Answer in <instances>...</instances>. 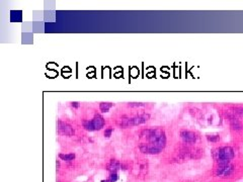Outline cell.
Segmentation results:
<instances>
[{"label": "cell", "instance_id": "cell-8", "mask_svg": "<svg viewBox=\"0 0 243 182\" xmlns=\"http://www.w3.org/2000/svg\"><path fill=\"white\" fill-rule=\"evenodd\" d=\"M140 151L142 152V153H144V154H148V155H157V154H159L160 151L159 149H157L155 147H153L152 145L150 144H146V143H143V144H141L140 145Z\"/></svg>", "mask_w": 243, "mask_h": 182}, {"label": "cell", "instance_id": "cell-11", "mask_svg": "<svg viewBox=\"0 0 243 182\" xmlns=\"http://www.w3.org/2000/svg\"><path fill=\"white\" fill-rule=\"evenodd\" d=\"M59 158L61 160H63V161L70 162V161H73V160L75 159V154H73V153H70V154H62V153H60L59 154Z\"/></svg>", "mask_w": 243, "mask_h": 182}, {"label": "cell", "instance_id": "cell-13", "mask_svg": "<svg viewBox=\"0 0 243 182\" xmlns=\"http://www.w3.org/2000/svg\"><path fill=\"white\" fill-rule=\"evenodd\" d=\"M118 179V173H109V178L106 179V180H101L100 182H115Z\"/></svg>", "mask_w": 243, "mask_h": 182}, {"label": "cell", "instance_id": "cell-10", "mask_svg": "<svg viewBox=\"0 0 243 182\" xmlns=\"http://www.w3.org/2000/svg\"><path fill=\"white\" fill-rule=\"evenodd\" d=\"M99 110L101 112H109V110L112 108V106H115V103L112 102H100L99 103Z\"/></svg>", "mask_w": 243, "mask_h": 182}, {"label": "cell", "instance_id": "cell-9", "mask_svg": "<svg viewBox=\"0 0 243 182\" xmlns=\"http://www.w3.org/2000/svg\"><path fill=\"white\" fill-rule=\"evenodd\" d=\"M122 165L120 162L118 161V160H110V162L109 164H107V171H109V173H118V171L121 169Z\"/></svg>", "mask_w": 243, "mask_h": 182}, {"label": "cell", "instance_id": "cell-16", "mask_svg": "<svg viewBox=\"0 0 243 182\" xmlns=\"http://www.w3.org/2000/svg\"><path fill=\"white\" fill-rule=\"evenodd\" d=\"M70 105L72 108H79L80 107V103L78 102V101H73V102H71L70 103Z\"/></svg>", "mask_w": 243, "mask_h": 182}, {"label": "cell", "instance_id": "cell-2", "mask_svg": "<svg viewBox=\"0 0 243 182\" xmlns=\"http://www.w3.org/2000/svg\"><path fill=\"white\" fill-rule=\"evenodd\" d=\"M234 157H235L234 149L232 147H229V146L217 148L213 152V158L216 162L217 166L230 164V162L234 159Z\"/></svg>", "mask_w": 243, "mask_h": 182}, {"label": "cell", "instance_id": "cell-4", "mask_svg": "<svg viewBox=\"0 0 243 182\" xmlns=\"http://www.w3.org/2000/svg\"><path fill=\"white\" fill-rule=\"evenodd\" d=\"M83 128L88 132H95L100 131L104 126V118L100 114H95L92 120H83L82 123Z\"/></svg>", "mask_w": 243, "mask_h": 182}, {"label": "cell", "instance_id": "cell-15", "mask_svg": "<svg viewBox=\"0 0 243 182\" xmlns=\"http://www.w3.org/2000/svg\"><path fill=\"white\" fill-rule=\"evenodd\" d=\"M112 132H114V129L112 128V126H109V128H106V129H104V138H106V139H109V138H110V136H112Z\"/></svg>", "mask_w": 243, "mask_h": 182}, {"label": "cell", "instance_id": "cell-1", "mask_svg": "<svg viewBox=\"0 0 243 182\" xmlns=\"http://www.w3.org/2000/svg\"><path fill=\"white\" fill-rule=\"evenodd\" d=\"M141 137L146 138L148 140V144L162 151L166 146V135L163 129H148L142 132Z\"/></svg>", "mask_w": 243, "mask_h": 182}, {"label": "cell", "instance_id": "cell-14", "mask_svg": "<svg viewBox=\"0 0 243 182\" xmlns=\"http://www.w3.org/2000/svg\"><path fill=\"white\" fill-rule=\"evenodd\" d=\"M146 105V103L143 102H130L128 103V106L133 107V108H139V107H144Z\"/></svg>", "mask_w": 243, "mask_h": 182}, {"label": "cell", "instance_id": "cell-3", "mask_svg": "<svg viewBox=\"0 0 243 182\" xmlns=\"http://www.w3.org/2000/svg\"><path fill=\"white\" fill-rule=\"evenodd\" d=\"M150 120V114H142L139 115H135V117H130L122 118L118 125L122 128H130V126H136L143 125V123H147Z\"/></svg>", "mask_w": 243, "mask_h": 182}, {"label": "cell", "instance_id": "cell-5", "mask_svg": "<svg viewBox=\"0 0 243 182\" xmlns=\"http://www.w3.org/2000/svg\"><path fill=\"white\" fill-rule=\"evenodd\" d=\"M234 170H235V167L231 163L226 165H219L215 168L214 174L217 177H230L234 173Z\"/></svg>", "mask_w": 243, "mask_h": 182}, {"label": "cell", "instance_id": "cell-12", "mask_svg": "<svg viewBox=\"0 0 243 182\" xmlns=\"http://www.w3.org/2000/svg\"><path fill=\"white\" fill-rule=\"evenodd\" d=\"M206 138L207 140H208V142H211V143H217L220 141L219 134H207Z\"/></svg>", "mask_w": 243, "mask_h": 182}, {"label": "cell", "instance_id": "cell-6", "mask_svg": "<svg viewBox=\"0 0 243 182\" xmlns=\"http://www.w3.org/2000/svg\"><path fill=\"white\" fill-rule=\"evenodd\" d=\"M179 136L186 144H195L198 141V135L189 129H181L179 132Z\"/></svg>", "mask_w": 243, "mask_h": 182}, {"label": "cell", "instance_id": "cell-7", "mask_svg": "<svg viewBox=\"0 0 243 182\" xmlns=\"http://www.w3.org/2000/svg\"><path fill=\"white\" fill-rule=\"evenodd\" d=\"M58 133L62 136L71 137L74 135V129L69 123L63 120H58Z\"/></svg>", "mask_w": 243, "mask_h": 182}]
</instances>
